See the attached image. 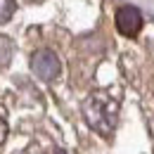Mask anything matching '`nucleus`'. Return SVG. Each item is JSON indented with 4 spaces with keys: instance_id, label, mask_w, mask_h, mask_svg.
Listing matches in <instances>:
<instances>
[{
    "instance_id": "3",
    "label": "nucleus",
    "mask_w": 154,
    "mask_h": 154,
    "mask_svg": "<svg viewBox=\"0 0 154 154\" xmlns=\"http://www.w3.org/2000/svg\"><path fill=\"white\" fill-rule=\"evenodd\" d=\"M116 29H119V33H123L128 38L137 36V31L142 29V14H140V10L133 7V5L119 7V12H116Z\"/></svg>"
},
{
    "instance_id": "5",
    "label": "nucleus",
    "mask_w": 154,
    "mask_h": 154,
    "mask_svg": "<svg viewBox=\"0 0 154 154\" xmlns=\"http://www.w3.org/2000/svg\"><path fill=\"white\" fill-rule=\"evenodd\" d=\"M5 137H7V123H5V121H2V116H0V142H2Z\"/></svg>"
},
{
    "instance_id": "1",
    "label": "nucleus",
    "mask_w": 154,
    "mask_h": 154,
    "mask_svg": "<svg viewBox=\"0 0 154 154\" xmlns=\"http://www.w3.org/2000/svg\"><path fill=\"white\" fill-rule=\"evenodd\" d=\"M83 116L95 133L112 135L116 126V116H119V104L107 93H93L83 102Z\"/></svg>"
},
{
    "instance_id": "4",
    "label": "nucleus",
    "mask_w": 154,
    "mask_h": 154,
    "mask_svg": "<svg viewBox=\"0 0 154 154\" xmlns=\"http://www.w3.org/2000/svg\"><path fill=\"white\" fill-rule=\"evenodd\" d=\"M14 10H17V0H0V24L12 19Z\"/></svg>"
},
{
    "instance_id": "2",
    "label": "nucleus",
    "mask_w": 154,
    "mask_h": 154,
    "mask_svg": "<svg viewBox=\"0 0 154 154\" xmlns=\"http://www.w3.org/2000/svg\"><path fill=\"white\" fill-rule=\"evenodd\" d=\"M31 69H33V74H36L40 81H52V78L59 76L62 64H59V57L52 52V50L43 48L38 52H33V57H31Z\"/></svg>"
}]
</instances>
